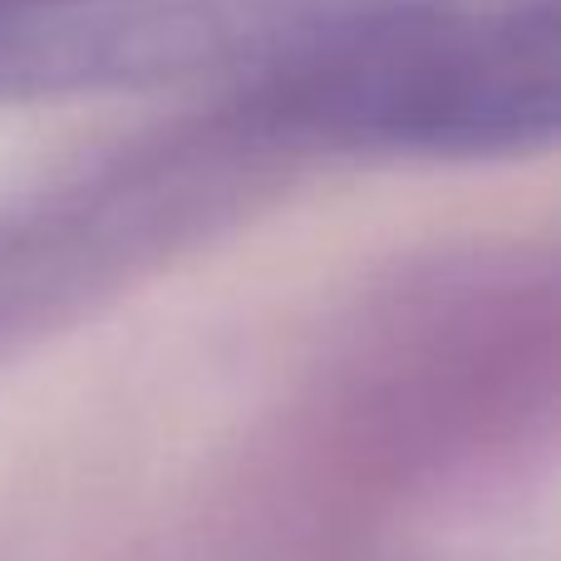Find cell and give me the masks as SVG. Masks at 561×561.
<instances>
[{
    "label": "cell",
    "instance_id": "cell-1",
    "mask_svg": "<svg viewBox=\"0 0 561 561\" xmlns=\"http://www.w3.org/2000/svg\"><path fill=\"white\" fill-rule=\"evenodd\" d=\"M552 0H316L262 35L266 134L359 153L483 158L557 134Z\"/></svg>",
    "mask_w": 561,
    "mask_h": 561
},
{
    "label": "cell",
    "instance_id": "cell-2",
    "mask_svg": "<svg viewBox=\"0 0 561 561\" xmlns=\"http://www.w3.org/2000/svg\"><path fill=\"white\" fill-rule=\"evenodd\" d=\"M10 10H25V5H49V10H79V5H99V0H0Z\"/></svg>",
    "mask_w": 561,
    "mask_h": 561
},
{
    "label": "cell",
    "instance_id": "cell-3",
    "mask_svg": "<svg viewBox=\"0 0 561 561\" xmlns=\"http://www.w3.org/2000/svg\"><path fill=\"white\" fill-rule=\"evenodd\" d=\"M5 10H10V5H0V15H5Z\"/></svg>",
    "mask_w": 561,
    "mask_h": 561
}]
</instances>
